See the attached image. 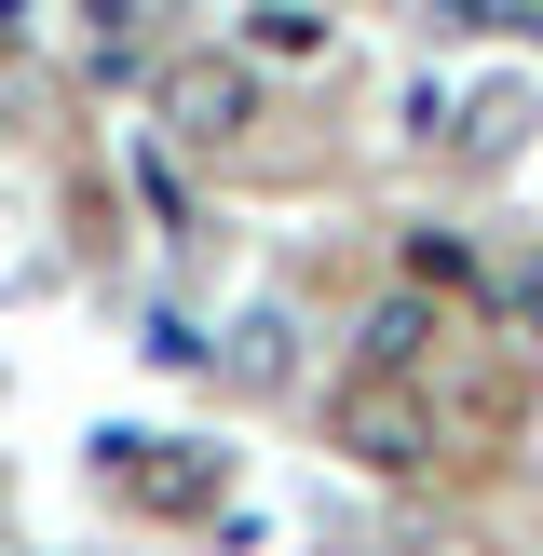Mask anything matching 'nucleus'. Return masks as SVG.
<instances>
[{
  "instance_id": "nucleus-7",
  "label": "nucleus",
  "mask_w": 543,
  "mask_h": 556,
  "mask_svg": "<svg viewBox=\"0 0 543 556\" xmlns=\"http://www.w3.org/2000/svg\"><path fill=\"white\" fill-rule=\"evenodd\" d=\"M231 380H258V394L286 380V326H272V313H244V326H231Z\"/></svg>"
},
{
  "instance_id": "nucleus-9",
  "label": "nucleus",
  "mask_w": 543,
  "mask_h": 556,
  "mask_svg": "<svg viewBox=\"0 0 543 556\" xmlns=\"http://www.w3.org/2000/svg\"><path fill=\"white\" fill-rule=\"evenodd\" d=\"M503 313H516V326L543 340V258H516V271H503Z\"/></svg>"
},
{
  "instance_id": "nucleus-2",
  "label": "nucleus",
  "mask_w": 543,
  "mask_h": 556,
  "mask_svg": "<svg viewBox=\"0 0 543 556\" xmlns=\"http://www.w3.org/2000/svg\"><path fill=\"white\" fill-rule=\"evenodd\" d=\"M150 109H163L177 150H231V136L258 123V68H244V54H177V68L150 81Z\"/></svg>"
},
{
  "instance_id": "nucleus-3",
  "label": "nucleus",
  "mask_w": 543,
  "mask_h": 556,
  "mask_svg": "<svg viewBox=\"0 0 543 556\" xmlns=\"http://www.w3.org/2000/svg\"><path fill=\"white\" fill-rule=\"evenodd\" d=\"M109 489H123L136 516H204L217 503V448H190V434H123V448H109Z\"/></svg>"
},
{
  "instance_id": "nucleus-4",
  "label": "nucleus",
  "mask_w": 543,
  "mask_h": 556,
  "mask_svg": "<svg viewBox=\"0 0 543 556\" xmlns=\"http://www.w3.org/2000/svg\"><path fill=\"white\" fill-rule=\"evenodd\" d=\"M421 353H434V299H421V286L367 299V326H353V367H421Z\"/></svg>"
},
{
  "instance_id": "nucleus-8",
  "label": "nucleus",
  "mask_w": 543,
  "mask_h": 556,
  "mask_svg": "<svg viewBox=\"0 0 543 556\" xmlns=\"http://www.w3.org/2000/svg\"><path fill=\"white\" fill-rule=\"evenodd\" d=\"M434 27H543V0H434Z\"/></svg>"
},
{
  "instance_id": "nucleus-1",
  "label": "nucleus",
  "mask_w": 543,
  "mask_h": 556,
  "mask_svg": "<svg viewBox=\"0 0 543 556\" xmlns=\"http://www.w3.org/2000/svg\"><path fill=\"white\" fill-rule=\"evenodd\" d=\"M326 448H340L353 476L421 489L434 462H449V421L421 407V380H407V367H353V380H340V407H326Z\"/></svg>"
},
{
  "instance_id": "nucleus-5",
  "label": "nucleus",
  "mask_w": 543,
  "mask_h": 556,
  "mask_svg": "<svg viewBox=\"0 0 543 556\" xmlns=\"http://www.w3.org/2000/svg\"><path fill=\"white\" fill-rule=\"evenodd\" d=\"M516 136H530V96H516V81L462 109V150H476V163H516Z\"/></svg>"
},
{
  "instance_id": "nucleus-6",
  "label": "nucleus",
  "mask_w": 543,
  "mask_h": 556,
  "mask_svg": "<svg viewBox=\"0 0 543 556\" xmlns=\"http://www.w3.org/2000/svg\"><path fill=\"white\" fill-rule=\"evenodd\" d=\"M258 54H286V68H313L326 54V14H299V0H258V27H244Z\"/></svg>"
}]
</instances>
